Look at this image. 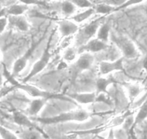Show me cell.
Here are the masks:
<instances>
[{"label":"cell","instance_id":"cell-1","mask_svg":"<svg viewBox=\"0 0 147 139\" xmlns=\"http://www.w3.org/2000/svg\"><path fill=\"white\" fill-rule=\"evenodd\" d=\"M9 83L12 84V86H15L16 88L20 89L23 90L24 92H26L28 95L31 96L35 98H43L46 100H65V101H69L71 103H73V100L69 98L68 96H63L62 94H56V93H52V92H48V91L42 90L39 88L36 87L35 86H31V85L28 84L27 83H20L18 82L15 77L10 78L9 79Z\"/></svg>","mask_w":147,"mask_h":139},{"label":"cell","instance_id":"cell-2","mask_svg":"<svg viewBox=\"0 0 147 139\" xmlns=\"http://www.w3.org/2000/svg\"><path fill=\"white\" fill-rule=\"evenodd\" d=\"M90 115L85 110H80L76 111L66 112L61 113L58 115L47 117H38L35 120L38 123L45 125L59 124V123H69V122H84L88 120Z\"/></svg>","mask_w":147,"mask_h":139},{"label":"cell","instance_id":"cell-3","mask_svg":"<svg viewBox=\"0 0 147 139\" xmlns=\"http://www.w3.org/2000/svg\"><path fill=\"white\" fill-rule=\"evenodd\" d=\"M105 16L100 17L92 21L83 28L79 30L75 38L76 45L77 47L79 48L85 44L86 43L90 40L95 34H97V30L100 25H102V22Z\"/></svg>","mask_w":147,"mask_h":139},{"label":"cell","instance_id":"cell-4","mask_svg":"<svg viewBox=\"0 0 147 139\" xmlns=\"http://www.w3.org/2000/svg\"><path fill=\"white\" fill-rule=\"evenodd\" d=\"M53 35V34H52L50 36V38H49L47 43V45H46V48L44 49L43 53H42L41 56H40V59L34 63L30 72H29V74L22 80V83H27L28 82H29L34 76H35L37 74H38L39 73H40L47 66V65L49 64V61H50L51 58L52 56V53H51L50 49L51 42Z\"/></svg>","mask_w":147,"mask_h":139},{"label":"cell","instance_id":"cell-5","mask_svg":"<svg viewBox=\"0 0 147 139\" xmlns=\"http://www.w3.org/2000/svg\"><path fill=\"white\" fill-rule=\"evenodd\" d=\"M111 39L117 47L121 51L123 58L128 59H134L138 57V52L135 44L132 40L124 35H113Z\"/></svg>","mask_w":147,"mask_h":139},{"label":"cell","instance_id":"cell-6","mask_svg":"<svg viewBox=\"0 0 147 139\" xmlns=\"http://www.w3.org/2000/svg\"><path fill=\"white\" fill-rule=\"evenodd\" d=\"M94 58L91 53H84L80 54L73 66V75L74 77L84 71L88 70L94 63Z\"/></svg>","mask_w":147,"mask_h":139},{"label":"cell","instance_id":"cell-7","mask_svg":"<svg viewBox=\"0 0 147 139\" xmlns=\"http://www.w3.org/2000/svg\"><path fill=\"white\" fill-rule=\"evenodd\" d=\"M108 47V45L106 43L102 42L98 39H91L83 45L77 49L78 54L84 53H97L105 50Z\"/></svg>","mask_w":147,"mask_h":139},{"label":"cell","instance_id":"cell-8","mask_svg":"<svg viewBox=\"0 0 147 139\" xmlns=\"http://www.w3.org/2000/svg\"><path fill=\"white\" fill-rule=\"evenodd\" d=\"M123 57L114 61H101L99 65L100 73L102 75H107L116 71L125 72L123 67Z\"/></svg>","mask_w":147,"mask_h":139},{"label":"cell","instance_id":"cell-9","mask_svg":"<svg viewBox=\"0 0 147 139\" xmlns=\"http://www.w3.org/2000/svg\"><path fill=\"white\" fill-rule=\"evenodd\" d=\"M58 26H59V30L61 38L73 36V35L77 33L80 30L77 23L69 20H59L58 22Z\"/></svg>","mask_w":147,"mask_h":139},{"label":"cell","instance_id":"cell-10","mask_svg":"<svg viewBox=\"0 0 147 139\" xmlns=\"http://www.w3.org/2000/svg\"><path fill=\"white\" fill-rule=\"evenodd\" d=\"M13 120L15 122V124L18 125L20 126H23V127L27 128L28 129H35V130H38L39 131H40L41 133H43V134H45L46 136L47 135L44 133L42 130H40V128L38 126L35 124L26 115L23 114L22 113L19 111H15L13 113Z\"/></svg>","mask_w":147,"mask_h":139},{"label":"cell","instance_id":"cell-11","mask_svg":"<svg viewBox=\"0 0 147 139\" xmlns=\"http://www.w3.org/2000/svg\"><path fill=\"white\" fill-rule=\"evenodd\" d=\"M97 94L96 92H87V93H72L67 94L69 98L74 102H77L79 104L88 105L95 102Z\"/></svg>","mask_w":147,"mask_h":139},{"label":"cell","instance_id":"cell-12","mask_svg":"<svg viewBox=\"0 0 147 139\" xmlns=\"http://www.w3.org/2000/svg\"><path fill=\"white\" fill-rule=\"evenodd\" d=\"M29 9V7L22 4L12 5L0 12V18L9 16H20L23 15Z\"/></svg>","mask_w":147,"mask_h":139},{"label":"cell","instance_id":"cell-13","mask_svg":"<svg viewBox=\"0 0 147 139\" xmlns=\"http://www.w3.org/2000/svg\"><path fill=\"white\" fill-rule=\"evenodd\" d=\"M8 23L11 26L17 28L22 32H27L30 29V24L28 20L23 15L20 16H9L7 17Z\"/></svg>","mask_w":147,"mask_h":139},{"label":"cell","instance_id":"cell-14","mask_svg":"<svg viewBox=\"0 0 147 139\" xmlns=\"http://www.w3.org/2000/svg\"><path fill=\"white\" fill-rule=\"evenodd\" d=\"M32 49H29L25 54L22 56H21L20 58H19L18 59H17L15 61L13 64V68H12V75L15 77L16 76H18L21 72L25 69V68L26 67L27 63H28V60H29L30 57V55L32 53Z\"/></svg>","mask_w":147,"mask_h":139},{"label":"cell","instance_id":"cell-15","mask_svg":"<svg viewBox=\"0 0 147 139\" xmlns=\"http://www.w3.org/2000/svg\"><path fill=\"white\" fill-rule=\"evenodd\" d=\"M118 83V81L112 76L110 75L107 77H100L99 78L96 82V87H97V94L100 93H107V89L110 84Z\"/></svg>","mask_w":147,"mask_h":139},{"label":"cell","instance_id":"cell-16","mask_svg":"<svg viewBox=\"0 0 147 139\" xmlns=\"http://www.w3.org/2000/svg\"><path fill=\"white\" fill-rule=\"evenodd\" d=\"M48 100L43 98H35L31 102L28 109V114L30 116L37 115L43 109Z\"/></svg>","mask_w":147,"mask_h":139},{"label":"cell","instance_id":"cell-17","mask_svg":"<svg viewBox=\"0 0 147 139\" xmlns=\"http://www.w3.org/2000/svg\"><path fill=\"white\" fill-rule=\"evenodd\" d=\"M94 13H95V12H94V7L88 8V9H86V10L83 11L80 13H78L77 15H74L71 17V20L77 24L81 23V22H83L86 20L90 18Z\"/></svg>","mask_w":147,"mask_h":139},{"label":"cell","instance_id":"cell-18","mask_svg":"<svg viewBox=\"0 0 147 139\" xmlns=\"http://www.w3.org/2000/svg\"><path fill=\"white\" fill-rule=\"evenodd\" d=\"M94 9L95 13L102 15H110V14L113 13V12H116V7H115L110 5L108 4H106L105 2L94 5Z\"/></svg>","mask_w":147,"mask_h":139},{"label":"cell","instance_id":"cell-19","mask_svg":"<svg viewBox=\"0 0 147 139\" xmlns=\"http://www.w3.org/2000/svg\"><path fill=\"white\" fill-rule=\"evenodd\" d=\"M146 118H147V99L142 103V104H141V107H140L139 108V110H138L136 117L134 118L133 128H134L136 126L141 123Z\"/></svg>","mask_w":147,"mask_h":139},{"label":"cell","instance_id":"cell-20","mask_svg":"<svg viewBox=\"0 0 147 139\" xmlns=\"http://www.w3.org/2000/svg\"><path fill=\"white\" fill-rule=\"evenodd\" d=\"M110 25L107 22L102 24L97 32V39L107 43L110 34Z\"/></svg>","mask_w":147,"mask_h":139},{"label":"cell","instance_id":"cell-21","mask_svg":"<svg viewBox=\"0 0 147 139\" xmlns=\"http://www.w3.org/2000/svg\"><path fill=\"white\" fill-rule=\"evenodd\" d=\"M124 86L128 90V97L131 101L135 100L141 92V89L138 85L132 84H124Z\"/></svg>","mask_w":147,"mask_h":139},{"label":"cell","instance_id":"cell-22","mask_svg":"<svg viewBox=\"0 0 147 139\" xmlns=\"http://www.w3.org/2000/svg\"><path fill=\"white\" fill-rule=\"evenodd\" d=\"M43 136H46L45 134L35 129H28L22 133V139H43Z\"/></svg>","mask_w":147,"mask_h":139},{"label":"cell","instance_id":"cell-23","mask_svg":"<svg viewBox=\"0 0 147 139\" xmlns=\"http://www.w3.org/2000/svg\"><path fill=\"white\" fill-rule=\"evenodd\" d=\"M61 9L62 12L66 16H71L76 12V7L71 2L66 1V0H63L61 5Z\"/></svg>","mask_w":147,"mask_h":139},{"label":"cell","instance_id":"cell-24","mask_svg":"<svg viewBox=\"0 0 147 139\" xmlns=\"http://www.w3.org/2000/svg\"><path fill=\"white\" fill-rule=\"evenodd\" d=\"M77 50H76L74 48L69 47L65 50L63 52V59L65 62H69L71 63L73 61L76 60L77 59Z\"/></svg>","mask_w":147,"mask_h":139},{"label":"cell","instance_id":"cell-25","mask_svg":"<svg viewBox=\"0 0 147 139\" xmlns=\"http://www.w3.org/2000/svg\"><path fill=\"white\" fill-rule=\"evenodd\" d=\"M66 1L71 2L76 7L82 8V9H88V8L94 7V6L90 0H66Z\"/></svg>","mask_w":147,"mask_h":139},{"label":"cell","instance_id":"cell-26","mask_svg":"<svg viewBox=\"0 0 147 139\" xmlns=\"http://www.w3.org/2000/svg\"><path fill=\"white\" fill-rule=\"evenodd\" d=\"M0 137L2 139H18V136L7 128L0 125Z\"/></svg>","mask_w":147,"mask_h":139},{"label":"cell","instance_id":"cell-27","mask_svg":"<svg viewBox=\"0 0 147 139\" xmlns=\"http://www.w3.org/2000/svg\"><path fill=\"white\" fill-rule=\"evenodd\" d=\"M20 4L30 6V5H38V6H46V3L42 0H19Z\"/></svg>","mask_w":147,"mask_h":139},{"label":"cell","instance_id":"cell-28","mask_svg":"<svg viewBox=\"0 0 147 139\" xmlns=\"http://www.w3.org/2000/svg\"><path fill=\"white\" fill-rule=\"evenodd\" d=\"M95 102H97V103H103L106 105H113L112 100H110L108 97L105 96V93H100V94H97Z\"/></svg>","mask_w":147,"mask_h":139},{"label":"cell","instance_id":"cell-29","mask_svg":"<svg viewBox=\"0 0 147 139\" xmlns=\"http://www.w3.org/2000/svg\"><path fill=\"white\" fill-rule=\"evenodd\" d=\"M144 1H145V0H127V2H125L123 5H122V6L120 7L117 8L116 12L117 11L120 10V9H125V8L133 6V5H138V4L141 3V2H143Z\"/></svg>","mask_w":147,"mask_h":139},{"label":"cell","instance_id":"cell-30","mask_svg":"<svg viewBox=\"0 0 147 139\" xmlns=\"http://www.w3.org/2000/svg\"><path fill=\"white\" fill-rule=\"evenodd\" d=\"M126 2L127 0H105L106 4H108V5L115 7L116 9L121 7L122 5H123Z\"/></svg>","mask_w":147,"mask_h":139},{"label":"cell","instance_id":"cell-31","mask_svg":"<svg viewBox=\"0 0 147 139\" xmlns=\"http://www.w3.org/2000/svg\"><path fill=\"white\" fill-rule=\"evenodd\" d=\"M72 40H73V36H69L66 37V38L62 39L61 43L60 44V49H64L69 48V45L71 43Z\"/></svg>","mask_w":147,"mask_h":139},{"label":"cell","instance_id":"cell-32","mask_svg":"<svg viewBox=\"0 0 147 139\" xmlns=\"http://www.w3.org/2000/svg\"><path fill=\"white\" fill-rule=\"evenodd\" d=\"M15 89H16L15 86H6V87L1 89V90H0V99L2 98L3 97H5L6 94H7L9 92L13 91Z\"/></svg>","mask_w":147,"mask_h":139},{"label":"cell","instance_id":"cell-33","mask_svg":"<svg viewBox=\"0 0 147 139\" xmlns=\"http://www.w3.org/2000/svg\"><path fill=\"white\" fill-rule=\"evenodd\" d=\"M7 24V17H2V18H0V34L3 32Z\"/></svg>","mask_w":147,"mask_h":139},{"label":"cell","instance_id":"cell-34","mask_svg":"<svg viewBox=\"0 0 147 139\" xmlns=\"http://www.w3.org/2000/svg\"><path fill=\"white\" fill-rule=\"evenodd\" d=\"M106 139H115V133H114V130L113 129H110V130Z\"/></svg>","mask_w":147,"mask_h":139},{"label":"cell","instance_id":"cell-35","mask_svg":"<svg viewBox=\"0 0 147 139\" xmlns=\"http://www.w3.org/2000/svg\"><path fill=\"white\" fill-rule=\"evenodd\" d=\"M143 67L147 72V54L146 55L144 61H143Z\"/></svg>","mask_w":147,"mask_h":139},{"label":"cell","instance_id":"cell-36","mask_svg":"<svg viewBox=\"0 0 147 139\" xmlns=\"http://www.w3.org/2000/svg\"><path fill=\"white\" fill-rule=\"evenodd\" d=\"M65 67H66V62H61V63H59V66H58V69H64Z\"/></svg>","mask_w":147,"mask_h":139},{"label":"cell","instance_id":"cell-37","mask_svg":"<svg viewBox=\"0 0 147 139\" xmlns=\"http://www.w3.org/2000/svg\"><path fill=\"white\" fill-rule=\"evenodd\" d=\"M43 2H44L45 3H49V2H53V1H55V0H42Z\"/></svg>","mask_w":147,"mask_h":139},{"label":"cell","instance_id":"cell-38","mask_svg":"<svg viewBox=\"0 0 147 139\" xmlns=\"http://www.w3.org/2000/svg\"><path fill=\"white\" fill-rule=\"evenodd\" d=\"M2 73H0V84H2Z\"/></svg>","mask_w":147,"mask_h":139},{"label":"cell","instance_id":"cell-39","mask_svg":"<svg viewBox=\"0 0 147 139\" xmlns=\"http://www.w3.org/2000/svg\"><path fill=\"white\" fill-rule=\"evenodd\" d=\"M145 12H146V15H147V5L146 6V7H145Z\"/></svg>","mask_w":147,"mask_h":139},{"label":"cell","instance_id":"cell-40","mask_svg":"<svg viewBox=\"0 0 147 139\" xmlns=\"http://www.w3.org/2000/svg\"><path fill=\"white\" fill-rule=\"evenodd\" d=\"M145 138H147V131H146V134H145Z\"/></svg>","mask_w":147,"mask_h":139}]
</instances>
